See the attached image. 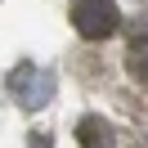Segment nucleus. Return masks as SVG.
<instances>
[{
  "label": "nucleus",
  "mask_w": 148,
  "mask_h": 148,
  "mask_svg": "<svg viewBox=\"0 0 148 148\" xmlns=\"http://www.w3.org/2000/svg\"><path fill=\"white\" fill-rule=\"evenodd\" d=\"M72 27L81 32L85 40H108V36H117V27H121L117 0H76V5H72Z\"/></svg>",
  "instance_id": "nucleus-1"
},
{
  "label": "nucleus",
  "mask_w": 148,
  "mask_h": 148,
  "mask_svg": "<svg viewBox=\"0 0 148 148\" xmlns=\"http://www.w3.org/2000/svg\"><path fill=\"white\" fill-rule=\"evenodd\" d=\"M54 90H58L54 72H49V67H36V63L14 67V76H9V94L23 108H45V103H54Z\"/></svg>",
  "instance_id": "nucleus-2"
},
{
  "label": "nucleus",
  "mask_w": 148,
  "mask_h": 148,
  "mask_svg": "<svg viewBox=\"0 0 148 148\" xmlns=\"http://www.w3.org/2000/svg\"><path fill=\"white\" fill-rule=\"evenodd\" d=\"M76 139H81V148H112L117 144V130L103 117H81L76 121Z\"/></svg>",
  "instance_id": "nucleus-3"
},
{
  "label": "nucleus",
  "mask_w": 148,
  "mask_h": 148,
  "mask_svg": "<svg viewBox=\"0 0 148 148\" xmlns=\"http://www.w3.org/2000/svg\"><path fill=\"white\" fill-rule=\"evenodd\" d=\"M126 72H130V81L148 85V36H135V40H130V49H126Z\"/></svg>",
  "instance_id": "nucleus-4"
},
{
  "label": "nucleus",
  "mask_w": 148,
  "mask_h": 148,
  "mask_svg": "<svg viewBox=\"0 0 148 148\" xmlns=\"http://www.w3.org/2000/svg\"><path fill=\"white\" fill-rule=\"evenodd\" d=\"M27 148H54V144H49V135H32V144Z\"/></svg>",
  "instance_id": "nucleus-5"
}]
</instances>
